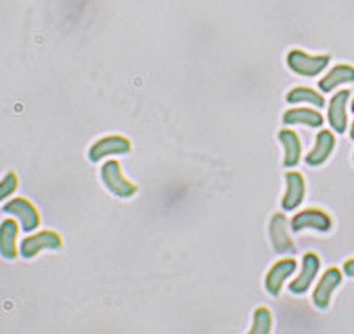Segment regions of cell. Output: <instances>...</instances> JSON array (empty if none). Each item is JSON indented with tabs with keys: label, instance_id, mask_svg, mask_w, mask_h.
<instances>
[{
	"label": "cell",
	"instance_id": "6da1fadb",
	"mask_svg": "<svg viewBox=\"0 0 354 334\" xmlns=\"http://www.w3.org/2000/svg\"><path fill=\"white\" fill-rule=\"evenodd\" d=\"M330 57L328 55H308V53L301 52V50H292V52L287 55V66L290 68V71L299 75V77H317L321 75L324 69L330 64Z\"/></svg>",
	"mask_w": 354,
	"mask_h": 334
},
{
	"label": "cell",
	"instance_id": "ba28073f",
	"mask_svg": "<svg viewBox=\"0 0 354 334\" xmlns=\"http://www.w3.org/2000/svg\"><path fill=\"white\" fill-rule=\"evenodd\" d=\"M319 269H321V260H319L317 255L306 253L305 257H303L301 273H299L298 278L294 279V282L289 285L290 292L296 295L305 294L306 290L312 286V283H314L315 276L319 274Z\"/></svg>",
	"mask_w": 354,
	"mask_h": 334
},
{
	"label": "cell",
	"instance_id": "5b68a950",
	"mask_svg": "<svg viewBox=\"0 0 354 334\" xmlns=\"http://www.w3.org/2000/svg\"><path fill=\"white\" fill-rule=\"evenodd\" d=\"M333 222L324 210L319 209H306L303 213H298L290 219V230L292 232H303V230H317V232H330Z\"/></svg>",
	"mask_w": 354,
	"mask_h": 334
},
{
	"label": "cell",
	"instance_id": "7a4b0ae2",
	"mask_svg": "<svg viewBox=\"0 0 354 334\" xmlns=\"http://www.w3.org/2000/svg\"><path fill=\"white\" fill-rule=\"evenodd\" d=\"M101 181L106 190L119 198H129L137 193V186L131 184L128 179L122 175L121 165L115 159H110L101 168Z\"/></svg>",
	"mask_w": 354,
	"mask_h": 334
},
{
	"label": "cell",
	"instance_id": "cb8c5ba5",
	"mask_svg": "<svg viewBox=\"0 0 354 334\" xmlns=\"http://www.w3.org/2000/svg\"><path fill=\"white\" fill-rule=\"evenodd\" d=\"M353 159H354V156H353Z\"/></svg>",
	"mask_w": 354,
	"mask_h": 334
},
{
	"label": "cell",
	"instance_id": "5bb4252c",
	"mask_svg": "<svg viewBox=\"0 0 354 334\" xmlns=\"http://www.w3.org/2000/svg\"><path fill=\"white\" fill-rule=\"evenodd\" d=\"M335 149V137L331 131H319L315 138V147L306 154L305 161L310 166H319L326 161Z\"/></svg>",
	"mask_w": 354,
	"mask_h": 334
},
{
	"label": "cell",
	"instance_id": "603a6c76",
	"mask_svg": "<svg viewBox=\"0 0 354 334\" xmlns=\"http://www.w3.org/2000/svg\"><path fill=\"white\" fill-rule=\"evenodd\" d=\"M351 112L354 113V99H353V103H351Z\"/></svg>",
	"mask_w": 354,
	"mask_h": 334
},
{
	"label": "cell",
	"instance_id": "3957f363",
	"mask_svg": "<svg viewBox=\"0 0 354 334\" xmlns=\"http://www.w3.org/2000/svg\"><path fill=\"white\" fill-rule=\"evenodd\" d=\"M62 248V239L61 235L52 232V230H43L34 235H28L21 241L20 244V255L25 260L36 257L37 253L46 250H61Z\"/></svg>",
	"mask_w": 354,
	"mask_h": 334
},
{
	"label": "cell",
	"instance_id": "8992f818",
	"mask_svg": "<svg viewBox=\"0 0 354 334\" xmlns=\"http://www.w3.org/2000/svg\"><path fill=\"white\" fill-rule=\"evenodd\" d=\"M131 150V144L124 137H105L97 140L96 144L88 149V159L93 163L101 161L109 156H121Z\"/></svg>",
	"mask_w": 354,
	"mask_h": 334
},
{
	"label": "cell",
	"instance_id": "2e32d148",
	"mask_svg": "<svg viewBox=\"0 0 354 334\" xmlns=\"http://www.w3.org/2000/svg\"><path fill=\"white\" fill-rule=\"evenodd\" d=\"M278 140L282 141L283 149H286V159H283V166L286 168H294L299 163L301 157V141L299 137L290 129H282L278 133Z\"/></svg>",
	"mask_w": 354,
	"mask_h": 334
},
{
	"label": "cell",
	"instance_id": "277c9868",
	"mask_svg": "<svg viewBox=\"0 0 354 334\" xmlns=\"http://www.w3.org/2000/svg\"><path fill=\"white\" fill-rule=\"evenodd\" d=\"M4 213L9 216H15L20 222L21 230L25 234H30L41 225V216L36 207L25 198H12L4 206Z\"/></svg>",
	"mask_w": 354,
	"mask_h": 334
},
{
	"label": "cell",
	"instance_id": "d6986e66",
	"mask_svg": "<svg viewBox=\"0 0 354 334\" xmlns=\"http://www.w3.org/2000/svg\"><path fill=\"white\" fill-rule=\"evenodd\" d=\"M273 326V317L268 308H257L254 313V326L250 329L252 334H268Z\"/></svg>",
	"mask_w": 354,
	"mask_h": 334
},
{
	"label": "cell",
	"instance_id": "4fadbf2b",
	"mask_svg": "<svg viewBox=\"0 0 354 334\" xmlns=\"http://www.w3.org/2000/svg\"><path fill=\"white\" fill-rule=\"evenodd\" d=\"M18 223L15 219H4L0 223V257L15 260L18 257Z\"/></svg>",
	"mask_w": 354,
	"mask_h": 334
},
{
	"label": "cell",
	"instance_id": "8fae6325",
	"mask_svg": "<svg viewBox=\"0 0 354 334\" xmlns=\"http://www.w3.org/2000/svg\"><path fill=\"white\" fill-rule=\"evenodd\" d=\"M347 103H349V90H340L331 97L328 121L335 133L342 135L347 129Z\"/></svg>",
	"mask_w": 354,
	"mask_h": 334
},
{
	"label": "cell",
	"instance_id": "7c38bea8",
	"mask_svg": "<svg viewBox=\"0 0 354 334\" xmlns=\"http://www.w3.org/2000/svg\"><path fill=\"white\" fill-rule=\"evenodd\" d=\"M270 237L271 244H273L274 251L280 255L289 253L292 251V241H290L289 234H287V219L283 214H274L270 222Z\"/></svg>",
	"mask_w": 354,
	"mask_h": 334
},
{
	"label": "cell",
	"instance_id": "9a60e30c",
	"mask_svg": "<svg viewBox=\"0 0 354 334\" xmlns=\"http://www.w3.org/2000/svg\"><path fill=\"white\" fill-rule=\"evenodd\" d=\"M354 81V68L347 64L335 66L326 77L319 80V89L322 92H331L333 89H337L338 85L344 84H353Z\"/></svg>",
	"mask_w": 354,
	"mask_h": 334
},
{
	"label": "cell",
	"instance_id": "44dd1931",
	"mask_svg": "<svg viewBox=\"0 0 354 334\" xmlns=\"http://www.w3.org/2000/svg\"><path fill=\"white\" fill-rule=\"evenodd\" d=\"M344 273H346L349 278H354V258L353 260H347V262L344 264Z\"/></svg>",
	"mask_w": 354,
	"mask_h": 334
},
{
	"label": "cell",
	"instance_id": "ac0fdd59",
	"mask_svg": "<svg viewBox=\"0 0 354 334\" xmlns=\"http://www.w3.org/2000/svg\"><path fill=\"white\" fill-rule=\"evenodd\" d=\"M286 99L287 103H290V105L308 103V105L315 106V108H322V106L326 105L324 97H322L319 92H315L314 89H308V87H296V89H292L289 94H287Z\"/></svg>",
	"mask_w": 354,
	"mask_h": 334
},
{
	"label": "cell",
	"instance_id": "7402d4cb",
	"mask_svg": "<svg viewBox=\"0 0 354 334\" xmlns=\"http://www.w3.org/2000/svg\"><path fill=\"white\" fill-rule=\"evenodd\" d=\"M351 140H354V122L353 126H351Z\"/></svg>",
	"mask_w": 354,
	"mask_h": 334
},
{
	"label": "cell",
	"instance_id": "30bf717a",
	"mask_svg": "<svg viewBox=\"0 0 354 334\" xmlns=\"http://www.w3.org/2000/svg\"><path fill=\"white\" fill-rule=\"evenodd\" d=\"M305 198V179L298 172L286 173V195L282 198V209L290 213L298 209Z\"/></svg>",
	"mask_w": 354,
	"mask_h": 334
},
{
	"label": "cell",
	"instance_id": "9c48e42d",
	"mask_svg": "<svg viewBox=\"0 0 354 334\" xmlns=\"http://www.w3.org/2000/svg\"><path fill=\"white\" fill-rule=\"evenodd\" d=\"M296 267H298V262H296L294 258H283V260L274 264V266L270 269V273H268V276H266V282H264L268 294L271 295L280 294L286 279L296 273Z\"/></svg>",
	"mask_w": 354,
	"mask_h": 334
},
{
	"label": "cell",
	"instance_id": "52a82bcc",
	"mask_svg": "<svg viewBox=\"0 0 354 334\" xmlns=\"http://www.w3.org/2000/svg\"><path fill=\"white\" fill-rule=\"evenodd\" d=\"M340 283H342V273L335 269V267H331V269L322 274V278L319 279L317 286L314 290V295H312V301H314L319 310H326L330 306L331 295H333V292Z\"/></svg>",
	"mask_w": 354,
	"mask_h": 334
},
{
	"label": "cell",
	"instance_id": "ffe728a7",
	"mask_svg": "<svg viewBox=\"0 0 354 334\" xmlns=\"http://www.w3.org/2000/svg\"><path fill=\"white\" fill-rule=\"evenodd\" d=\"M18 190V177L15 172H8L0 181V202L8 200Z\"/></svg>",
	"mask_w": 354,
	"mask_h": 334
},
{
	"label": "cell",
	"instance_id": "e0dca14e",
	"mask_svg": "<svg viewBox=\"0 0 354 334\" xmlns=\"http://www.w3.org/2000/svg\"><path fill=\"white\" fill-rule=\"evenodd\" d=\"M283 124L287 126H294V124H303L308 126V128H321L324 119L319 112L310 108H294L289 110V112L283 113L282 117Z\"/></svg>",
	"mask_w": 354,
	"mask_h": 334
}]
</instances>
